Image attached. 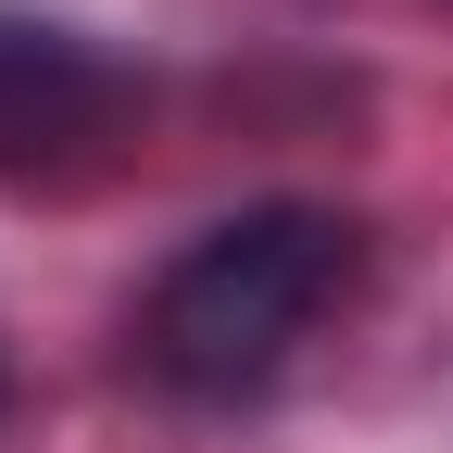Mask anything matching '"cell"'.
<instances>
[{
  "instance_id": "cell-1",
  "label": "cell",
  "mask_w": 453,
  "mask_h": 453,
  "mask_svg": "<svg viewBox=\"0 0 453 453\" xmlns=\"http://www.w3.org/2000/svg\"><path fill=\"white\" fill-rule=\"evenodd\" d=\"M340 290H353V226L327 202H252V214L202 226V240L151 277L139 365L164 390H189V403H240V390H265L340 315Z\"/></svg>"
},
{
  "instance_id": "cell-2",
  "label": "cell",
  "mask_w": 453,
  "mask_h": 453,
  "mask_svg": "<svg viewBox=\"0 0 453 453\" xmlns=\"http://www.w3.org/2000/svg\"><path fill=\"white\" fill-rule=\"evenodd\" d=\"M139 127V76L113 64L101 38L0 13V177L13 189H76L101 177Z\"/></svg>"
}]
</instances>
